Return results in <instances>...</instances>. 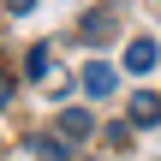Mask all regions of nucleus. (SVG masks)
Here are the masks:
<instances>
[{"label":"nucleus","instance_id":"0eeeda50","mask_svg":"<svg viewBox=\"0 0 161 161\" xmlns=\"http://www.w3.org/2000/svg\"><path fill=\"white\" fill-rule=\"evenodd\" d=\"M48 72H54V54L36 48V54H30V78H48Z\"/></svg>","mask_w":161,"mask_h":161},{"label":"nucleus","instance_id":"f03ea898","mask_svg":"<svg viewBox=\"0 0 161 161\" xmlns=\"http://www.w3.org/2000/svg\"><path fill=\"white\" fill-rule=\"evenodd\" d=\"M125 72H137V78H143V72H155V42H149V36L125 42Z\"/></svg>","mask_w":161,"mask_h":161},{"label":"nucleus","instance_id":"6e6552de","mask_svg":"<svg viewBox=\"0 0 161 161\" xmlns=\"http://www.w3.org/2000/svg\"><path fill=\"white\" fill-rule=\"evenodd\" d=\"M102 137H108V143H114V149H131V119H125V125H108V131H102Z\"/></svg>","mask_w":161,"mask_h":161},{"label":"nucleus","instance_id":"39448f33","mask_svg":"<svg viewBox=\"0 0 161 161\" xmlns=\"http://www.w3.org/2000/svg\"><path fill=\"white\" fill-rule=\"evenodd\" d=\"M108 30H114V18H108V12H90V18H84V36H90V42H102Z\"/></svg>","mask_w":161,"mask_h":161},{"label":"nucleus","instance_id":"f257e3e1","mask_svg":"<svg viewBox=\"0 0 161 161\" xmlns=\"http://www.w3.org/2000/svg\"><path fill=\"white\" fill-rule=\"evenodd\" d=\"M78 84H84V90H90V96H96V102H102V96H114V90H119V72H114V66H108V60H90V66H84V78H78Z\"/></svg>","mask_w":161,"mask_h":161},{"label":"nucleus","instance_id":"7ed1b4c3","mask_svg":"<svg viewBox=\"0 0 161 161\" xmlns=\"http://www.w3.org/2000/svg\"><path fill=\"white\" fill-rule=\"evenodd\" d=\"M131 125H161V96H149V90L131 96Z\"/></svg>","mask_w":161,"mask_h":161},{"label":"nucleus","instance_id":"9d476101","mask_svg":"<svg viewBox=\"0 0 161 161\" xmlns=\"http://www.w3.org/2000/svg\"><path fill=\"white\" fill-rule=\"evenodd\" d=\"M6 102H12V78L0 72V108H6Z\"/></svg>","mask_w":161,"mask_h":161},{"label":"nucleus","instance_id":"423d86ee","mask_svg":"<svg viewBox=\"0 0 161 161\" xmlns=\"http://www.w3.org/2000/svg\"><path fill=\"white\" fill-rule=\"evenodd\" d=\"M36 161H72V149H60L54 137H36Z\"/></svg>","mask_w":161,"mask_h":161},{"label":"nucleus","instance_id":"20e7f679","mask_svg":"<svg viewBox=\"0 0 161 161\" xmlns=\"http://www.w3.org/2000/svg\"><path fill=\"white\" fill-rule=\"evenodd\" d=\"M90 131H96V119H90L84 108H66V114H60V137H90Z\"/></svg>","mask_w":161,"mask_h":161},{"label":"nucleus","instance_id":"1a4fd4ad","mask_svg":"<svg viewBox=\"0 0 161 161\" xmlns=\"http://www.w3.org/2000/svg\"><path fill=\"white\" fill-rule=\"evenodd\" d=\"M6 12H12V18H30V12H36V0H6Z\"/></svg>","mask_w":161,"mask_h":161}]
</instances>
